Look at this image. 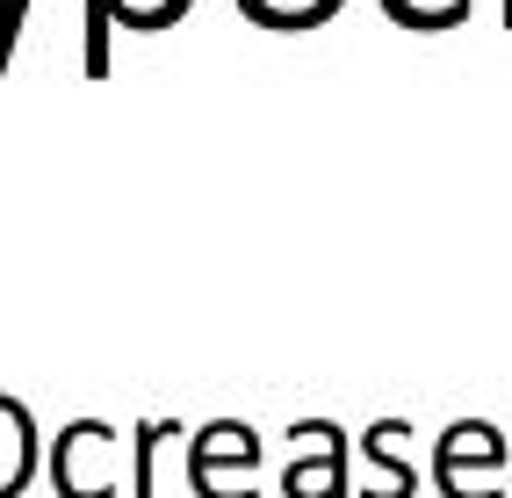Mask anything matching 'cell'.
Returning a JSON list of instances; mask_svg holds the SVG:
<instances>
[{
  "instance_id": "6da1fadb",
  "label": "cell",
  "mask_w": 512,
  "mask_h": 498,
  "mask_svg": "<svg viewBox=\"0 0 512 498\" xmlns=\"http://www.w3.org/2000/svg\"><path fill=\"white\" fill-rule=\"evenodd\" d=\"M44 477L58 498H130V448L109 419H65L44 455Z\"/></svg>"
},
{
  "instance_id": "7a4b0ae2",
  "label": "cell",
  "mask_w": 512,
  "mask_h": 498,
  "mask_svg": "<svg viewBox=\"0 0 512 498\" xmlns=\"http://www.w3.org/2000/svg\"><path fill=\"white\" fill-rule=\"evenodd\" d=\"M440 498H505V434L491 419H455L433 448Z\"/></svg>"
},
{
  "instance_id": "3957f363",
  "label": "cell",
  "mask_w": 512,
  "mask_h": 498,
  "mask_svg": "<svg viewBox=\"0 0 512 498\" xmlns=\"http://www.w3.org/2000/svg\"><path fill=\"white\" fill-rule=\"evenodd\" d=\"M354 455L347 426L332 419H296L289 426V462H282V498H354Z\"/></svg>"
},
{
  "instance_id": "277c9868",
  "label": "cell",
  "mask_w": 512,
  "mask_h": 498,
  "mask_svg": "<svg viewBox=\"0 0 512 498\" xmlns=\"http://www.w3.org/2000/svg\"><path fill=\"white\" fill-rule=\"evenodd\" d=\"M253 470H260V434L246 419H210L188 441V491L195 498H260Z\"/></svg>"
},
{
  "instance_id": "5b68a950",
  "label": "cell",
  "mask_w": 512,
  "mask_h": 498,
  "mask_svg": "<svg viewBox=\"0 0 512 498\" xmlns=\"http://www.w3.org/2000/svg\"><path fill=\"white\" fill-rule=\"evenodd\" d=\"M361 462H368V484H361L354 498H419V470H412V419H368Z\"/></svg>"
},
{
  "instance_id": "8992f818",
  "label": "cell",
  "mask_w": 512,
  "mask_h": 498,
  "mask_svg": "<svg viewBox=\"0 0 512 498\" xmlns=\"http://www.w3.org/2000/svg\"><path fill=\"white\" fill-rule=\"evenodd\" d=\"M44 455H51V448H44V434H37V419H29V405L0 390V498H22L29 477L44 470Z\"/></svg>"
},
{
  "instance_id": "52a82bcc",
  "label": "cell",
  "mask_w": 512,
  "mask_h": 498,
  "mask_svg": "<svg viewBox=\"0 0 512 498\" xmlns=\"http://www.w3.org/2000/svg\"><path fill=\"white\" fill-rule=\"evenodd\" d=\"M174 434H188V426L181 419H159V412L130 426V498H159V448Z\"/></svg>"
},
{
  "instance_id": "ba28073f",
  "label": "cell",
  "mask_w": 512,
  "mask_h": 498,
  "mask_svg": "<svg viewBox=\"0 0 512 498\" xmlns=\"http://www.w3.org/2000/svg\"><path fill=\"white\" fill-rule=\"evenodd\" d=\"M339 8H347V0H238V15H246V22H260V29H282V37L332 22Z\"/></svg>"
},
{
  "instance_id": "9c48e42d",
  "label": "cell",
  "mask_w": 512,
  "mask_h": 498,
  "mask_svg": "<svg viewBox=\"0 0 512 498\" xmlns=\"http://www.w3.org/2000/svg\"><path fill=\"white\" fill-rule=\"evenodd\" d=\"M383 15L397 29H419V37H440V29H462L476 15V0H383Z\"/></svg>"
},
{
  "instance_id": "30bf717a",
  "label": "cell",
  "mask_w": 512,
  "mask_h": 498,
  "mask_svg": "<svg viewBox=\"0 0 512 498\" xmlns=\"http://www.w3.org/2000/svg\"><path fill=\"white\" fill-rule=\"evenodd\" d=\"M80 65H87V80H109V65H116V0H87Z\"/></svg>"
},
{
  "instance_id": "8fae6325",
  "label": "cell",
  "mask_w": 512,
  "mask_h": 498,
  "mask_svg": "<svg viewBox=\"0 0 512 498\" xmlns=\"http://www.w3.org/2000/svg\"><path fill=\"white\" fill-rule=\"evenodd\" d=\"M195 0H116V29H138V37H159V29H174Z\"/></svg>"
},
{
  "instance_id": "7c38bea8",
  "label": "cell",
  "mask_w": 512,
  "mask_h": 498,
  "mask_svg": "<svg viewBox=\"0 0 512 498\" xmlns=\"http://www.w3.org/2000/svg\"><path fill=\"white\" fill-rule=\"evenodd\" d=\"M29 8H37V0H8V22H0V73H8V65H15V51H22Z\"/></svg>"
},
{
  "instance_id": "4fadbf2b",
  "label": "cell",
  "mask_w": 512,
  "mask_h": 498,
  "mask_svg": "<svg viewBox=\"0 0 512 498\" xmlns=\"http://www.w3.org/2000/svg\"><path fill=\"white\" fill-rule=\"evenodd\" d=\"M498 22H505V29H512V0H498Z\"/></svg>"
},
{
  "instance_id": "5bb4252c",
  "label": "cell",
  "mask_w": 512,
  "mask_h": 498,
  "mask_svg": "<svg viewBox=\"0 0 512 498\" xmlns=\"http://www.w3.org/2000/svg\"><path fill=\"white\" fill-rule=\"evenodd\" d=\"M0 22H8V0H0Z\"/></svg>"
}]
</instances>
